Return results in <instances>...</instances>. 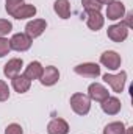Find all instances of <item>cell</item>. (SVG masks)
Here are the masks:
<instances>
[{
    "label": "cell",
    "mask_w": 133,
    "mask_h": 134,
    "mask_svg": "<svg viewBox=\"0 0 133 134\" xmlns=\"http://www.w3.org/2000/svg\"><path fill=\"white\" fill-rule=\"evenodd\" d=\"M70 108L77 115H86L91 111V98L86 94L75 92L70 97Z\"/></svg>",
    "instance_id": "cell-1"
},
{
    "label": "cell",
    "mask_w": 133,
    "mask_h": 134,
    "mask_svg": "<svg viewBox=\"0 0 133 134\" xmlns=\"http://www.w3.org/2000/svg\"><path fill=\"white\" fill-rule=\"evenodd\" d=\"M103 81H105L116 94H121V92H124V87H125L127 72H125V70H121V72L116 73V75H113V73H105V75H103Z\"/></svg>",
    "instance_id": "cell-2"
},
{
    "label": "cell",
    "mask_w": 133,
    "mask_h": 134,
    "mask_svg": "<svg viewBox=\"0 0 133 134\" xmlns=\"http://www.w3.org/2000/svg\"><path fill=\"white\" fill-rule=\"evenodd\" d=\"M32 44H33V39L28 37L25 33H16L9 39V47L14 52H27L30 50Z\"/></svg>",
    "instance_id": "cell-3"
},
{
    "label": "cell",
    "mask_w": 133,
    "mask_h": 134,
    "mask_svg": "<svg viewBox=\"0 0 133 134\" xmlns=\"http://www.w3.org/2000/svg\"><path fill=\"white\" fill-rule=\"evenodd\" d=\"M121 55L114 50H106L100 55V64L103 67H106L108 70H117L121 69Z\"/></svg>",
    "instance_id": "cell-4"
},
{
    "label": "cell",
    "mask_w": 133,
    "mask_h": 134,
    "mask_svg": "<svg viewBox=\"0 0 133 134\" xmlns=\"http://www.w3.org/2000/svg\"><path fill=\"white\" fill-rule=\"evenodd\" d=\"M106 36H108V39H111L113 42H124V41L129 37V28H127L122 22L114 24V25L108 27Z\"/></svg>",
    "instance_id": "cell-5"
},
{
    "label": "cell",
    "mask_w": 133,
    "mask_h": 134,
    "mask_svg": "<svg viewBox=\"0 0 133 134\" xmlns=\"http://www.w3.org/2000/svg\"><path fill=\"white\" fill-rule=\"evenodd\" d=\"M74 72L85 78H97L100 75V66L96 63H83L74 67Z\"/></svg>",
    "instance_id": "cell-6"
},
{
    "label": "cell",
    "mask_w": 133,
    "mask_h": 134,
    "mask_svg": "<svg viewBox=\"0 0 133 134\" xmlns=\"http://www.w3.org/2000/svg\"><path fill=\"white\" fill-rule=\"evenodd\" d=\"M58 80H60V70L55 66L44 67V70H42V73H41V76H39L41 84H42V86H47V87L57 84Z\"/></svg>",
    "instance_id": "cell-7"
},
{
    "label": "cell",
    "mask_w": 133,
    "mask_h": 134,
    "mask_svg": "<svg viewBox=\"0 0 133 134\" xmlns=\"http://www.w3.org/2000/svg\"><path fill=\"white\" fill-rule=\"evenodd\" d=\"M45 28H47V22L44 19H33L25 25V34L32 39H36L45 31Z\"/></svg>",
    "instance_id": "cell-8"
},
{
    "label": "cell",
    "mask_w": 133,
    "mask_h": 134,
    "mask_svg": "<svg viewBox=\"0 0 133 134\" xmlns=\"http://www.w3.org/2000/svg\"><path fill=\"white\" fill-rule=\"evenodd\" d=\"M88 97L91 100L102 103L103 100H106L110 97V92H108V89L103 84H100V83H91L88 86Z\"/></svg>",
    "instance_id": "cell-9"
},
{
    "label": "cell",
    "mask_w": 133,
    "mask_h": 134,
    "mask_svg": "<svg viewBox=\"0 0 133 134\" xmlns=\"http://www.w3.org/2000/svg\"><path fill=\"white\" fill-rule=\"evenodd\" d=\"M125 14V5L119 0H113L106 5V17L110 20H119Z\"/></svg>",
    "instance_id": "cell-10"
},
{
    "label": "cell",
    "mask_w": 133,
    "mask_h": 134,
    "mask_svg": "<svg viewBox=\"0 0 133 134\" xmlns=\"http://www.w3.org/2000/svg\"><path fill=\"white\" fill-rule=\"evenodd\" d=\"M22 67H24L22 58H11V59L3 66V75H5L8 80H11V78L17 76V75L21 73Z\"/></svg>",
    "instance_id": "cell-11"
},
{
    "label": "cell",
    "mask_w": 133,
    "mask_h": 134,
    "mask_svg": "<svg viewBox=\"0 0 133 134\" xmlns=\"http://www.w3.org/2000/svg\"><path fill=\"white\" fill-rule=\"evenodd\" d=\"M36 13H38V9H36V6H34V5H32V3H22V5L14 11L13 17H14V19H17V20H24V19L34 17V16H36Z\"/></svg>",
    "instance_id": "cell-12"
},
{
    "label": "cell",
    "mask_w": 133,
    "mask_h": 134,
    "mask_svg": "<svg viewBox=\"0 0 133 134\" xmlns=\"http://www.w3.org/2000/svg\"><path fill=\"white\" fill-rule=\"evenodd\" d=\"M47 133L49 134H69V123L64 119H53L47 125Z\"/></svg>",
    "instance_id": "cell-13"
},
{
    "label": "cell",
    "mask_w": 133,
    "mask_h": 134,
    "mask_svg": "<svg viewBox=\"0 0 133 134\" xmlns=\"http://www.w3.org/2000/svg\"><path fill=\"white\" fill-rule=\"evenodd\" d=\"M121 108H122V103H121V100H119L117 97H108L106 100L102 101V111H103L105 114H108V115H116V114H119Z\"/></svg>",
    "instance_id": "cell-14"
},
{
    "label": "cell",
    "mask_w": 133,
    "mask_h": 134,
    "mask_svg": "<svg viewBox=\"0 0 133 134\" xmlns=\"http://www.w3.org/2000/svg\"><path fill=\"white\" fill-rule=\"evenodd\" d=\"M11 84H13V89L17 92V94H25L30 91L32 87V81L25 76V75H17L14 78H11Z\"/></svg>",
    "instance_id": "cell-15"
},
{
    "label": "cell",
    "mask_w": 133,
    "mask_h": 134,
    "mask_svg": "<svg viewBox=\"0 0 133 134\" xmlns=\"http://www.w3.org/2000/svg\"><path fill=\"white\" fill-rule=\"evenodd\" d=\"M86 25H88L89 30H93V31H99L100 28L105 25V17L100 14V11H97V13H88Z\"/></svg>",
    "instance_id": "cell-16"
},
{
    "label": "cell",
    "mask_w": 133,
    "mask_h": 134,
    "mask_svg": "<svg viewBox=\"0 0 133 134\" xmlns=\"http://www.w3.org/2000/svg\"><path fill=\"white\" fill-rule=\"evenodd\" d=\"M42 70H44V67H42V64H41L39 61H32L28 66L25 67L24 75H25L30 81H33V80H39Z\"/></svg>",
    "instance_id": "cell-17"
},
{
    "label": "cell",
    "mask_w": 133,
    "mask_h": 134,
    "mask_svg": "<svg viewBox=\"0 0 133 134\" xmlns=\"http://www.w3.org/2000/svg\"><path fill=\"white\" fill-rule=\"evenodd\" d=\"M53 9L61 19H69L70 17V3L69 0H55Z\"/></svg>",
    "instance_id": "cell-18"
},
{
    "label": "cell",
    "mask_w": 133,
    "mask_h": 134,
    "mask_svg": "<svg viewBox=\"0 0 133 134\" xmlns=\"http://www.w3.org/2000/svg\"><path fill=\"white\" fill-rule=\"evenodd\" d=\"M125 125L122 122H111L103 128V134H124Z\"/></svg>",
    "instance_id": "cell-19"
},
{
    "label": "cell",
    "mask_w": 133,
    "mask_h": 134,
    "mask_svg": "<svg viewBox=\"0 0 133 134\" xmlns=\"http://www.w3.org/2000/svg\"><path fill=\"white\" fill-rule=\"evenodd\" d=\"M81 5H83V9L85 13H97L102 9V5H100L97 0H81Z\"/></svg>",
    "instance_id": "cell-20"
},
{
    "label": "cell",
    "mask_w": 133,
    "mask_h": 134,
    "mask_svg": "<svg viewBox=\"0 0 133 134\" xmlns=\"http://www.w3.org/2000/svg\"><path fill=\"white\" fill-rule=\"evenodd\" d=\"M6 2V5H5V9H6V13L9 14V16H13L14 14V11L24 3V0H5Z\"/></svg>",
    "instance_id": "cell-21"
},
{
    "label": "cell",
    "mask_w": 133,
    "mask_h": 134,
    "mask_svg": "<svg viewBox=\"0 0 133 134\" xmlns=\"http://www.w3.org/2000/svg\"><path fill=\"white\" fill-rule=\"evenodd\" d=\"M11 31H13V24L6 19H0V37H5Z\"/></svg>",
    "instance_id": "cell-22"
},
{
    "label": "cell",
    "mask_w": 133,
    "mask_h": 134,
    "mask_svg": "<svg viewBox=\"0 0 133 134\" xmlns=\"http://www.w3.org/2000/svg\"><path fill=\"white\" fill-rule=\"evenodd\" d=\"M9 52H11V47H9V41H8L6 37H0V58L6 56Z\"/></svg>",
    "instance_id": "cell-23"
},
{
    "label": "cell",
    "mask_w": 133,
    "mask_h": 134,
    "mask_svg": "<svg viewBox=\"0 0 133 134\" xmlns=\"http://www.w3.org/2000/svg\"><path fill=\"white\" fill-rule=\"evenodd\" d=\"M8 98H9V87L3 80H0V101H6Z\"/></svg>",
    "instance_id": "cell-24"
},
{
    "label": "cell",
    "mask_w": 133,
    "mask_h": 134,
    "mask_svg": "<svg viewBox=\"0 0 133 134\" xmlns=\"http://www.w3.org/2000/svg\"><path fill=\"white\" fill-rule=\"evenodd\" d=\"M5 134H24V130L17 123H11L5 128Z\"/></svg>",
    "instance_id": "cell-25"
},
{
    "label": "cell",
    "mask_w": 133,
    "mask_h": 134,
    "mask_svg": "<svg viewBox=\"0 0 133 134\" xmlns=\"http://www.w3.org/2000/svg\"><path fill=\"white\" fill-rule=\"evenodd\" d=\"M122 24L130 30L133 27V11H129V13H125L124 14V20H122Z\"/></svg>",
    "instance_id": "cell-26"
},
{
    "label": "cell",
    "mask_w": 133,
    "mask_h": 134,
    "mask_svg": "<svg viewBox=\"0 0 133 134\" xmlns=\"http://www.w3.org/2000/svg\"><path fill=\"white\" fill-rule=\"evenodd\" d=\"M97 2H99L100 5H108V3H110V2H113V0H97Z\"/></svg>",
    "instance_id": "cell-27"
},
{
    "label": "cell",
    "mask_w": 133,
    "mask_h": 134,
    "mask_svg": "<svg viewBox=\"0 0 133 134\" xmlns=\"http://www.w3.org/2000/svg\"><path fill=\"white\" fill-rule=\"evenodd\" d=\"M133 133V128H125V131H124V134H132Z\"/></svg>",
    "instance_id": "cell-28"
}]
</instances>
